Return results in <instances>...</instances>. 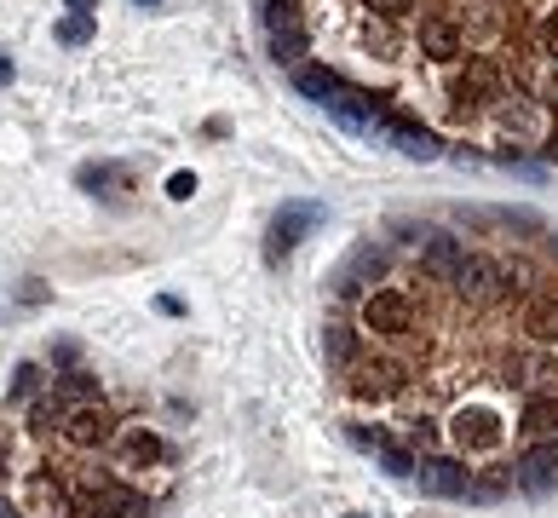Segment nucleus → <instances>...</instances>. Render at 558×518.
<instances>
[{"mask_svg": "<svg viewBox=\"0 0 558 518\" xmlns=\"http://www.w3.org/2000/svg\"><path fill=\"white\" fill-rule=\"evenodd\" d=\"M133 6H162V0H133Z\"/></svg>", "mask_w": 558, "mask_h": 518, "instance_id": "19", "label": "nucleus"}, {"mask_svg": "<svg viewBox=\"0 0 558 518\" xmlns=\"http://www.w3.org/2000/svg\"><path fill=\"white\" fill-rule=\"evenodd\" d=\"M93 41V12H70L58 18V47H87Z\"/></svg>", "mask_w": 558, "mask_h": 518, "instance_id": "14", "label": "nucleus"}, {"mask_svg": "<svg viewBox=\"0 0 558 518\" xmlns=\"http://www.w3.org/2000/svg\"><path fill=\"white\" fill-rule=\"evenodd\" d=\"M558 472V444H524L518 449V461H512V478H518V490L541 495L547 484H553Z\"/></svg>", "mask_w": 558, "mask_h": 518, "instance_id": "10", "label": "nucleus"}, {"mask_svg": "<svg viewBox=\"0 0 558 518\" xmlns=\"http://www.w3.org/2000/svg\"><path fill=\"white\" fill-rule=\"evenodd\" d=\"M323 357H328V369L334 375H346V369H357L363 357H369V334L357 329V323H328V334H323Z\"/></svg>", "mask_w": 558, "mask_h": 518, "instance_id": "8", "label": "nucleus"}, {"mask_svg": "<svg viewBox=\"0 0 558 518\" xmlns=\"http://www.w3.org/2000/svg\"><path fill=\"white\" fill-rule=\"evenodd\" d=\"M0 323H6V311H0Z\"/></svg>", "mask_w": 558, "mask_h": 518, "instance_id": "21", "label": "nucleus"}, {"mask_svg": "<svg viewBox=\"0 0 558 518\" xmlns=\"http://www.w3.org/2000/svg\"><path fill=\"white\" fill-rule=\"evenodd\" d=\"M81 190H93V196L116 190V196H127V190H133V167H121V162H93V167H81Z\"/></svg>", "mask_w": 558, "mask_h": 518, "instance_id": "12", "label": "nucleus"}, {"mask_svg": "<svg viewBox=\"0 0 558 518\" xmlns=\"http://www.w3.org/2000/svg\"><path fill=\"white\" fill-rule=\"evenodd\" d=\"M518 329L530 334L535 346H558V294H547V288L524 294V306H518Z\"/></svg>", "mask_w": 558, "mask_h": 518, "instance_id": "9", "label": "nucleus"}, {"mask_svg": "<svg viewBox=\"0 0 558 518\" xmlns=\"http://www.w3.org/2000/svg\"><path fill=\"white\" fill-rule=\"evenodd\" d=\"M369 139H380L386 150H403L409 162H438L443 156V139L426 127V121H415V116H397V110H386V116L369 127Z\"/></svg>", "mask_w": 558, "mask_h": 518, "instance_id": "5", "label": "nucleus"}, {"mask_svg": "<svg viewBox=\"0 0 558 518\" xmlns=\"http://www.w3.org/2000/svg\"><path fill=\"white\" fill-rule=\"evenodd\" d=\"M47 392H52V380L41 375V363H18L12 380H6V409H35Z\"/></svg>", "mask_w": 558, "mask_h": 518, "instance_id": "11", "label": "nucleus"}, {"mask_svg": "<svg viewBox=\"0 0 558 518\" xmlns=\"http://www.w3.org/2000/svg\"><path fill=\"white\" fill-rule=\"evenodd\" d=\"M167 196H173V202H190V196H196V173H173V179H167Z\"/></svg>", "mask_w": 558, "mask_h": 518, "instance_id": "15", "label": "nucleus"}, {"mask_svg": "<svg viewBox=\"0 0 558 518\" xmlns=\"http://www.w3.org/2000/svg\"><path fill=\"white\" fill-rule=\"evenodd\" d=\"M75 340H58V346H52V369H75Z\"/></svg>", "mask_w": 558, "mask_h": 518, "instance_id": "16", "label": "nucleus"}, {"mask_svg": "<svg viewBox=\"0 0 558 518\" xmlns=\"http://www.w3.org/2000/svg\"><path fill=\"white\" fill-rule=\"evenodd\" d=\"M6 81H12V64H6V58H0V87H6Z\"/></svg>", "mask_w": 558, "mask_h": 518, "instance_id": "18", "label": "nucleus"}, {"mask_svg": "<svg viewBox=\"0 0 558 518\" xmlns=\"http://www.w3.org/2000/svg\"><path fill=\"white\" fill-rule=\"evenodd\" d=\"M64 6H70V12H93L98 0H64Z\"/></svg>", "mask_w": 558, "mask_h": 518, "instance_id": "17", "label": "nucleus"}, {"mask_svg": "<svg viewBox=\"0 0 558 518\" xmlns=\"http://www.w3.org/2000/svg\"><path fill=\"white\" fill-rule=\"evenodd\" d=\"M553 254H558V231H553Z\"/></svg>", "mask_w": 558, "mask_h": 518, "instance_id": "20", "label": "nucleus"}, {"mask_svg": "<svg viewBox=\"0 0 558 518\" xmlns=\"http://www.w3.org/2000/svg\"><path fill=\"white\" fill-rule=\"evenodd\" d=\"M317 225H328L323 202H288V208H277V213H271V231H265V259L282 265V259L294 254V248H300Z\"/></svg>", "mask_w": 558, "mask_h": 518, "instance_id": "4", "label": "nucleus"}, {"mask_svg": "<svg viewBox=\"0 0 558 518\" xmlns=\"http://www.w3.org/2000/svg\"><path fill=\"white\" fill-rule=\"evenodd\" d=\"M52 392L64 403H98L104 398V386H98L93 369H64V375H52Z\"/></svg>", "mask_w": 558, "mask_h": 518, "instance_id": "13", "label": "nucleus"}, {"mask_svg": "<svg viewBox=\"0 0 558 518\" xmlns=\"http://www.w3.org/2000/svg\"><path fill=\"white\" fill-rule=\"evenodd\" d=\"M466 254H472V242H461L455 231H438V225H426V236L415 242V271H426L432 283H455L461 277Z\"/></svg>", "mask_w": 558, "mask_h": 518, "instance_id": "6", "label": "nucleus"}, {"mask_svg": "<svg viewBox=\"0 0 558 518\" xmlns=\"http://www.w3.org/2000/svg\"><path fill=\"white\" fill-rule=\"evenodd\" d=\"M351 518H363V513H351Z\"/></svg>", "mask_w": 558, "mask_h": 518, "instance_id": "22", "label": "nucleus"}, {"mask_svg": "<svg viewBox=\"0 0 558 518\" xmlns=\"http://www.w3.org/2000/svg\"><path fill=\"white\" fill-rule=\"evenodd\" d=\"M173 461H179V455H173V444H167V438L150 421H121L116 444H110V472H116L127 490H144V478H150V472L167 484Z\"/></svg>", "mask_w": 558, "mask_h": 518, "instance_id": "1", "label": "nucleus"}, {"mask_svg": "<svg viewBox=\"0 0 558 518\" xmlns=\"http://www.w3.org/2000/svg\"><path fill=\"white\" fill-rule=\"evenodd\" d=\"M415 484L426 495H438V501H466V495H478V484H472V472H466L461 455H420Z\"/></svg>", "mask_w": 558, "mask_h": 518, "instance_id": "7", "label": "nucleus"}, {"mask_svg": "<svg viewBox=\"0 0 558 518\" xmlns=\"http://www.w3.org/2000/svg\"><path fill=\"white\" fill-rule=\"evenodd\" d=\"M386 277H392V248H386V236H374V242H363V248H357L334 277H328V288H334L340 306H363Z\"/></svg>", "mask_w": 558, "mask_h": 518, "instance_id": "3", "label": "nucleus"}, {"mask_svg": "<svg viewBox=\"0 0 558 518\" xmlns=\"http://www.w3.org/2000/svg\"><path fill=\"white\" fill-rule=\"evenodd\" d=\"M259 29H265V47L282 70H300L311 58V29H305L300 0H259Z\"/></svg>", "mask_w": 558, "mask_h": 518, "instance_id": "2", "label": "nucleus"}]
</instances>
